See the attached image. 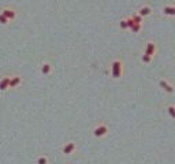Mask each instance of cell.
<instances>
[{
    "label": "cell",
    "mask_w": 175,
    "mask_h": 164,
    "mask_svg": "<svg viewBox=\"0 0 175 164\" xmlns=\"http://www.w3.org/2000/svg\"><path fill=\"white\" fill-rule=\"evenodd\" d=\"M163 11H164L165 15L175 16V7H172V6H165V7L163 8Z\"/></svg>",
    "instance_id": "cell-7"
},
{
    "label": "cell",
    "mask_w": 175,
    "mask_h": 164,
    "mask_svg": "<svg viewBox=\"0 0 175 164\" xmlns=\"http://www.w3.org/2000/svg\"><path fill=\"white\" fill-rule=\"evenodd\" d=\"M10 77H4L0 81V90H6L7 88H10Z\"/></svg>",
    "instance_id": "cell-6"
},
{
    "label": "cell",
    "mask_w": 175,
    "mask_h": 164,
    "mask_svg": "<svg viewBox=\"0 0 175 164\" xmlns=\"http://www.w3.org/2000/svg\"><path fill=\"white\" fill-rule=\"evenodd\" d=\"M160 86H163V89L167 90L168 93H172L174 92V88L168 84V82H165V81H160Z\"/></svg>",
    "instance_id": "cell-8"
},
{
    "label": "cell",
    "mask_w": 175,
    "mask_h": 164,
    "mask_svg": "<svg viewBox=\"0 0 175 164\" xmlns=\"http://www.w3.org/2000/svg\"><path fill=\"white\" fill-rule=\"evenodd\" d=\"M150 11H152V10H150V7H148V6H144V7H141V10H140V15L141 16H146V15H149L150 14Z\"/></svg>",
    "instance_id": "cell-9"
},
{
    "label": "cell",
    "mask_w": 175,
    "mask_h": 164,
    "mask_svg": "<svg viewBox=\"0 0 175 164\" xmlns=\"http://www.w3.org/2000/svg\"><path fill=\"white\" fill-rule=\"evenodd\" d=\"M156 51V45L153 43H148L146 44V49H145V55H149V56H152Z\"/></svg>",
    "instance_id": "cell-5"
},
{
    "label": "cell",
    "mask_w": 175,
    "mask_h": 164,
    "mask_svg": "<svg viewBox=\"0 0 175 164\" xmlns=\"http://www.w3.org/2000/svg\"><path fill=\"white\" fill-rule=\"evenodd\" d=\"M121 28H122V29H127V28H129V23H127V19H123V21H121Z\"/></svg>",
    "instance_id": "cell-16"
},
{
    "label": "cell",
    "mask_w": 175,
    "mask_h": 164,
    "mask_svg": "<svg viewBox=\"0 0 175 164\" xmlns=\"http://www.w3.org/2000/svg\"><path fill=\"white\" fill-rule=\"evenodd\" d=\"M107 133H108V127L105 125H100V126H97L96 129H94V135L96 137H103Z\"/></svg>",
    "instance_id": "cell-2"
},
{
    "label": "cell",
    "mask_w": 175,
    "mask_h": 164,
    "mask_svg": "<svg viewBox=\"0 0 175 164\" xmlns=\"http://www.w3.org/2000/svg\"><path fill=\"white\" fill-rule=\"evenodd\" d=\"M131 30H133L134 33H138V31L141 30V23H134L133 26H131Z\"/></svg>",
    "instance_id": "cell-13"
},
{
    "label": "cell",
    "mask_w": 175,
    "mask_h": 164,
    "mask_svg": "<svg viewBox=\"0 0 175 164\" xmlns=\"http://www.w3.org/2000/svg\"><path fill=\"white\" fill-rule=\"evenodd\" d=\"M167 111H168V113L171 115V118H174V119H175V107H174V105H170Z\"/></svg>",
    "instance_id": "cell-14"
},
{
    "label": "cell",
    "mask_w": 175,
    "mask_h": 164,
    "mask_svg": "<svg viewBox=\"0 0 175 164\" xmlns=\"http://www.w3.org/2000/svg\"><path fill=\"white\" fill-rule=\"evenodd\" d=\"M51 64L49 63H44L43 66H41V72L44 74V75H47V74H49L51 72Z\"/></svg>",
    "instance_id": "cell-11"
},
{
    "label": "cell",
    "mask_w": 175,
    "mask_h": 164,
    "mask_svg": "<svg viewBox=\"0 0 175 164\" xmlns=\"http://www.w3.org/2000/svg\"><path fill=\"white\" fill-rule=\"evenodd\" d=\"M150 60H152V56H149V55H144V56H142V62L149 63Z\"/></svg>",
    "instance_id": "cell-15"
},
{
    "label": "cell",
    "mask_w": 175,
    "mask_h": 164,
    "mask_svg": "<svg viewBox=\"0 0 175 164\" xmlns=\"http://www.w3.org/2000/svg\"><path fill=\"white\" fill-rule=\"evenodd\" d=\"M2 14L6 16L7 19H14L15 18V11H12V10H10V8H4V10L2 11Z\"/></svg>",
    "instance_id": "cell-4"
},
{
    "label": "cell",
    "mask_w": 175,
    "mask_h": 164,
    "mask_svg": "<svg viewBox=\"0 0 175 164\" xmlns=\"http://www.w3.org/2000/svg\"><path fill=\"white\" fill-rule=\"evenodd\" d=\"M21 84V77H12L10 79V88H15Z\"/></svg>",
    "instance_id": "cell-10"
},
{
    "label": "cell",
    "mask_w": 175,
    "mask_h": 164,
    "mask_svg": "<svg viewBox=\"0 0 175 164\" xmlns=\"http://www.w3.org/2000/svg\"><path fill=\"white\" fill-rule=\"evenodd\" d=\"M7 22H8V19H7V18H6V16H4V15H3L2 12H0V23H3V25H6Z\"/></svg>",
    "instance_id": "cell-17"
},
{
    "label": "cell",
    "mask_w": 175,
    "mask_h": 164,
    "mask_svg": "<svg viewBox=\"0 0 175 164\" xmlns=\"http://www.w3.org/2000/svg\"><path fill=\"white\" fill-rule=\"evenodd\" d=\"M47 163H48L47 157H40V159H38V164H47Z\"/></svg>",
    "instance_id": "cell-18"
},
{
    "label": "cell",
    "mask_w": 175,
    "mask_h": 164,
    "mask_svg": "<svg viewBox=\"0 0 175 164\" xmlns=\"http://www.w3.org/2000/svg\"><path fill=\"white\" fill-rule=\"evenodd\" d=\"M131 18H133V21L136 22V23H141V19H142V16H141L140 14H134V15L131 16Z\"/></svg>",
    "instance_id": "cell-12"
},
{
    "label": "cell",
    "mask_w": 175,
    "mask_h": 164,
    "mask_svg": "<svg viewBox=\"0 0 175 164\" xmlns=\"http://www.w3.org/2000/svg\"><path fill=\"white\" fill-rule=\"evenodd\" d=\"M122 75V63L119 60H115L112 63V77L114 78H119Z\"/></svg>",
    "instance_id": "cell-1"
},
{
    "label": "cell",
    "mask_w": 175,
    "mask_h": 164,
    "mask_svg": "<svg viewBox=\"0 0 175 164\" xmlns=\"http://www.w3.org/2000/svg\"><path fill=\"white\" fill-rule=\"evenodd\" d=\"M74 151H75V144L74 142H68L65 148H63V153H66V154L73 153Z\"/></svg>",
    "instance_id": "cell-3"
}]
</instances>
